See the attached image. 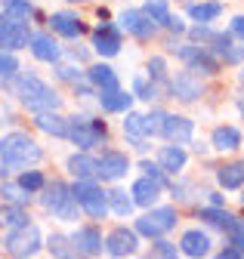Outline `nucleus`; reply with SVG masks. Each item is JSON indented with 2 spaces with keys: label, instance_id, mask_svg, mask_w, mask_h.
Segmentation results:
<instances>
[{
  "label": "nucleus",
  "instance_id": "21",
  "mask_svg": "<svg viewBox=\"0 0 244 259\" xmlns=\"http://www.w3.org/2000/svg\"><path fill=\"white\" fill-rule=\"evenodd\" d=\"M210 244L213 241H210V235L204 229H186L182 238H179V253L182 256H192V259H201V256H207L213 250Z\"/></svg>",
  "mask_w": 244,
  "mask_h": 259
},
{
  "label": "nucleus",
  "instance_id": "42",
  "mask_svg": "<svg viewBox=\"0 0 244 259\" xmlns=\"http://www.w3.org/2000/svg\"><path fill=\"white\" fill-rule=\"evenodd\" d=\"M53 65H56V77H59V80H65V83H77V80L87 77V71L74 68V65H59V62H53Z\"/></svg>",
  "mask_w": 244,
  "mask_h": 259
},
{
  "label": "nucleus",
  "instance_id": "51",
  "mask_svg": "<svg viewBox=\"0 0 244 259\" xmlns=\"http://www.w3.org/2000/svg\"><path fill=\"white\" fill-rule=\"evenodd\" d=\"M65 4H90V0H65Z\"/></svg>",
  "mask_w": 244,
  "mask_h": 259
},
{
  "label": "nucleus",
  "instance_id": "6",
  "mask_svg": "<svg viewBox=\"0 0 244 259\" xmlns=\"http://www.w3.org/2000/svg\"><path fill=\"white\" fill-rule=\"evenodd\" d=\"M4 247L10 256H19V259H28V256H37L40 253V247H44V235H40V229L34 222H22V225H16V229H10L7 235H4Z\"/></svg>",
  "mask_w": 244,
  "mask_h": 259
},
{
  "label": "nucleus",
  "instance_id": "16",
  "mask_svg": "<svg viewBox=\"0 0 244 259\" xmlns=\"http://www.w3.org/2000/svg\"><path fill=\"white\" fill-rule=\"evenodd\" d=\"M47 22H50V28H53V34L65 37V40H77L84 31H87L84 22H80V16L71 13V10H59V13H53Z\"/></svg>",
  "mask_w": 244,
  "mask_h": 259
},
{
  "label": "nucleus",
  "instance_id": "4",
  "mask_svg": "<svg viewBox=\"0 0 244 259\" xmlns=\"http://www.w3.org/2000/svg\"><path fill=\"white\" fill-rule=\"evenodd\" d=\"M68 126H65V139L71 145H77L80 151H93L96 145H102L108 139V123L102 117H90V114H74V117H65Z\"/></svg>",
  "mask_w": 244,
  "mask_h": 259
},
{
  "label": "nucleus",
  "instance_id": "26",
  "mask_svg": "<svg viewBox=\"0 0 244 259\" xmlns=\"http://www.w3.org/2000/svg\"><path fill=\"white\" fill-rule=\"evenodd\" d=\"M87 80L93 83L96 90H114V87H120V80H117L114 68H111V65H105V62L90 65V68H87Z\"/></svg>",
  "mask_w": 244,
  "mask_h": 259
},
{
  "label": "nucleus",
  "instance_id": "34",
  "mask_svg": "<svg viewBox=\"0 0 244 259\" xmlns=\"http://www.w3.org/2000/svg\"><path fill=\"white\" fill-rule=\"evenodd\" d=\"M47 250L53 256H77L74 253V244H71V235H62V232H53L47 238Z\"/></svg>",
  "mask_w": 244,
  "mask_h": 259
},
{
  "label": "nucleus",
  "instance_id": "36",
  "mask_svg": "<svg viewBox=\"0 0 244 259\" xmlns=\"http://www.w3.org/2000/svg\"><path fill=\"white\" fill-rule=\"evenodd\" d=\"M142 13H145L151 22H158V28H164V22L170 19V7H167V0H145V4H142Z\"/></svg>",
  "mask_w": 244,
  "mask_h": 259
},
{
  "label": "nucleus",
  "instance_id": "17",
  "mask_svg": "<svg viewBox=\"0 0 244 259\" xmlns=\"http://www.w3.org/2000/svg\"><path fill=\"white\" fill-rule=\"evenodd\" d=\"M161 191H164V185H161L158 179H151V176H145V173H142V176L133 182V188H130V198H133V204H136V207L148 210V207H155V204H158Z\"/></svg>",
  "mask_w": 244,
  "mask_h": 259
},
{
  "label": "nucleus",
  "instance_id": "39",
  "mask_svg": "<svg viewBox=\"0 0 244 259\" xmlns=\"http://www.w3.org/2000/svg\"><path fill=\"white\" fill-rule=\"evenodd\" d=\"M164 114H167V111H161V108H151L148 114H142V120H145V136H148V139H151V136H161Z\"/></svg>",
  "mask_w": 244,
  "mask_h": 259
},
{
  "label": "nucleus",
  "instance_id": "41",
  "mask_svg": "<svg viewBox=\"0 0 244 259\" xmlns=\"http://www.w3.org/2000/svg\"><path fill=\"white\" fill-rule=\"evenodd\" d=\"M151 241H155V244H151V256H164V259H176V253H179V247L173 244V241H167L164 235L161 238H151Z\"/></svg>",
  "mask_w": 244,
  "mask_h": 259
},
{
  "label": "nucleus",
  "instance_id": "45",
  "mask_svg": "<svg viewBox=\"0 0 244 259\" xmlns=\"http://www.w3.org/2000/svg\"><path fill=\"white\" fill-rule=\"evenodd\" d=\"M164 28L170 31V34H176V37H179V34H186V28H189V25H186V22H182L179 16H173V13H170V19L164 22Z\"/></svg>",
  "mask_w": 244,
  "mask_h": 259
},
{
  "label": "nucleus",
  "instance_id": "20",
  "mask_svg": "<svg viewBox=\"0 0 244 259\" xmlns=\"http://www.w3.org/2000/svg\"><path fill=\"white\" fill-rule=\"evenodd\" d=\"M96 102H99V108L105 114H124L133 105V93L120 90V87H114V90H96Z\"/></svg>",
  "mask_w": 244,
  "mask_h": 259
},
{
  "label": "nucleus",
  "instance_id": "2",
  "mask_svg": "<svg viewBox=\"0 0 244 259\" xmlns=\"http://www.w3.org/2000/svg\"><path fill=\"white\" fill-rule=\"evenodd\" d=\"M7 83H10V90L16 96V102L22 108H28L31 114L34 111H59V108H62V96H59L47 80H40L37 74H31V71L16 74Z\"/></svg>",
  "mask_w": 244,
  "mask_h": 259
},
{
  "label": "nucleus",
  "instance_id": "46",
  "mask_svg": "<svg viewBox=\"0 0 244 259\" xmlns=\"http://www.w3.org/2000/svg\"><path fill=\"white\" fill-rule=\"evenodd\" d=\"M229 31H232V37L244 40V13H241V16H235V19L229 22Z\"/></svg>",
  "mask_w": 244,
  "mask_h": 259
},
{
  "label": "nucleus",
  "instance_id": "25",
  "mask_svg": "<svg viewBox=\"0 0 244 259\" xmlns=\"http://www.w3.org/2000/svg\"><path fill=\"white\" fill-rule=\"evenodd\" d=\"M217 182L226 191H238L244 188V160H232V164L217 167Z\"/></svg>",
  "mask_w": 244,
  "mask_h": 259
},
{
  "label": "nucleus",
  "instance_id": "14",
  "mask_svg": "<svg viewBox=\"0 0 244 259\" xmlns=\"http://www.w3.org/2000/svg\"><path fill=\"white\" fill-rule=\"evenodd\" d=\"M161 136L167 142H176V145H189L195 139V120L186 114H164Z\"/></svg>",
  "mask_w": 244,
  "mask_h": 259
},
{
  "label": "nucleus",
  "instance_id": "27",
  "mask_svg": "<svg viewBox=\"0 0 244 259\" xmlns=\"http://www.w3.org/2000/svg\"><path fill=\"white\" fill-rule=\"evenodd\" d=\"M186 16L192 22H217L223 16V4L220 0H201V4H189L186 7Z\"/></svg>",
  "mask_w": 244,
  "mask_h": 259
},
{
  "label": "nucleus",
  "instance_id": "10",
  "mask_svg": "<svg viewBox=\"0 0 244 259\" xmlns=\"http://www.w3.org/2000/svg\"><path fill=\"white\" fill-rule=\"evenodd\" d=\"M120 31H127L130 37L148 44L151 37H158V22H151L142 10H124L120 13Z\"/></svg>",
  "mask_w": 244,
  "mask_h": 259
},
{
  "label": "nucleus",
  "instance_id": "37",
  "mask_svg": "<svg viewBox=\"0 0 244 259\" xmlns=\"http://www.w3.org/2000/svg\"><path fill=\"white\" fill-rule=\"evenodd\" d=\"M44 182H47V176H44L40 170H34V167L22 170V176H19V185H22L25 191H31V194H37V191L44 188Z\"/></svg>",
  "mask_w": 244,
  "mask_h": 259
},
{
  "label": "nucleus",
  "instance_id": "40",
  "mask_svg": "<svg viewBox=\"0 0 244 259\" xmlns=\"http://www.w3.org/2000/svg\"><path fill=\"white\" fill-rule=\"evenodd\" d=\"M16 74H19V59H16V53L0 50V80H10Z\"/></svg>",
  "mask_w": 244,
  "mask_h": 259
},
{
  "label": "nucleus",
  "instance_id": "53",
  "mask_svg": "<svg viewBox=\"0 0 244 259\" xmlns=\"http://www.w3.org/2000/svg\"><path fill=\"white\" fill-rule=\"evenodd\" d=\"M241 204H244V194H241Z\"/></svg>",
  "mask_w": 244,
  "mask_h": 259
},
{
  "label": "nucleus",
  "instance_id": "23",
  "mask_svg": "<svg viewBox=\"0 0 244 259\" xmlns=\"http://www.w3.org/2000/svg\"><path fill=\"white\" fill-rule=\"evenodd\" d=\"M34 126L47 136H56V139H65V126L68 120L59 114V111H34Z\"/></svg>",
  "mask_w": 244,
  "mask_h": 259
},
{
  "label": "nucleus",
  "instance_id": "19",
  "mask_svg": "<svg viewBox=\"0 0 244 259\" xmlns=\"http://www.w3.org/2000/svg\"><path fill=\"white\" fill-rule=\"evenodd\" d=\"M158 164H161V170L167 176H179L189 164V151L182 145H176V142H167V145L158 148Z\"/></svg>",
  "mask_w": 244,
  "mask_h": 259
},
{
  "label": "nucleus",
  "instance_id": "31",
  "mask_svg": "<svg viewBox=\"0 0 244 259\" xmlns=\"http://www.w3.org/2000/svg\"><path fill=\"white\" fill-rule=\"evenodd\" d=\"M133 99H142V102H158L161 99V87L148 77H133Z\"/></svg>",
  "mask_w": 244,
  "mask_h": 259
},
{
  "label": "nucleus",
  "instance_id": "32",
  "mask_svg": "<svg viewBox=\"0 0 244 259\" xmlns=\"http://www.w3.org/2000/svg\"><path fill=\"white\" fill-rule=\"evenodd\" d=\"M28 222V213L25 207H16V204H0V229H16V225Z\"/></svg>",
  "mask_w": 244,
  "mask_h": 259
},
{
  "label": "nucleus",
  "instance_id": "43",
  "mask_svg": "<svg viewBox=\"0 0 244 259\" xmlns=\"http://www.w3.org/2000/svg\"><path fill=\"white\" fill-rule=\"evenodd\" d=\"M139 170H142L145 176H151V179H158L164 188L170 185V182H167V173L161 170V164H158V160H139Z\"/></svg>",
  "mask_w": 244,
  "mask_h": 259
},
{
  "label": "nucleus",
  "instance_id": "11",
  "mask_svg": "<svg viewBox=\"0 0 244 259\" xmlns=\"http://www.w3.org/2000/svg\"><path fill=\"white\" fill-rule=\"evenodd\" d=\"M120 47H124V31H120V25L99 22V28L93 31V50H96V56L111 59V56L120 53Z\"/></svg>",
  "mask_w": 244,
  "mask_h": 259
},
{
  "label": "nucleus",
  "instance_id": "35",
  "mask_svg": "<svg viewBox=\"0 0 244 259\" xmlns=\"http://www.w3.org/2000/svg\"><path fill=\"white\" fill-rule=\"evenodd\" d=\"M145 71H148V80H155L158 87H167L170 77H167V59L164 56H151L145 62Z\"/></svg>",
  "mask_w": 244,
  "mask_h": 259
},
{
  "label": "nucleus",
  "instance_id": "50",
  "mask_svg": "<svg viewBox=\"0 0 244 259\" xmlns=\"http://www.w3.org/2000/svg\"><path fill=\"white\" fill-rule=\"evenodd\" d=\"M235 105H238V114L244 117V90H238V96H235Z\"/></svg>",
  "mask_w": 244,
  "mask_h": 259
},
{
  "label": "nucleus",
  "instance_id": "44",
  "mask_svg": "<svg viewBox=\"0 0 244 259\" xmlns=\"http://www.w3.org/2000/svg\"><path fill=\"white\" fill-rule=\"evenodd\" d=\"M226 235H229V241L244 253V219H241V216H235V222L229 225V232H226Z\"/></svg>",
  "mask_w": 244,
  "mask_h": 259
},
{
  "label": "nucleus",
  "instance_id": "33",
  "mask_svg": "<svg viewBox=\"0 0 244 259\" xmlns=\"http://www.w3.org/2000/svg\"><path fill=\"white\" fill-rule=\"evenodd\" d=\"M124 136H127L130 142L148 139V136H145V120H142L139 111H124Z\"/></svg>",
  "mask_w": 244,
  "mask_h": 259
},
{
  "label": "nucleus",
  "instance_id": "29",
  "mask_svg": "<svg viewBox=\"0 0 244 259\" xmlns=\"http://www.w3.org/2000/svg\"><path fill=\"white\" fill-rule=\"evenodd\" d=\"M0 198H4L7 204H16V207H28L34 194H31V191H25V188L19 185V179L13 182V179L4 176V182H0Z\"/></svg>",
  "mask_w": 244,
  "mask_h": 259
},
{
  "label": "nucleus",
  "instance_id": "9",
  "mask_svg": "<svg viewBox=\"0 0 244 259\" xmlns=\"http://www.w3.org/2000/svg\"><path fill=\"white\" fill-rule=\"evenodd\" d=\"M130 173V157L124 151H114V148H105L99 157H96V179L99 182H120Z\"/></svg>",
  "mask_w": 244,
  "mask_h": 259
},
{
  "label": "nucleus",
  "instance_id": "28",
  "mask_svg": "<svg viewBox=\"0 0 244 259\" xmlns=\"http://www.w3.org/2000/svg\"><path fill=\"white\" fill-rule=\"evenodd\" d=\"M198 219L204 222V225H210V229H223V232H229V225L235 222V216L226 210V207H201L198 210Z\"/></svg>",
  "mask_w": 244,
  "mask_h": 259
},
{
  "label": "nucleus",
  "instance_id": "12",
  "mask_svg": "<svg viewBox=\"0 0 244 259\" xmlns=\"http://www.w3.org/2000/svg\"><path fill=\"white\" fill-rule=\"evenodd\" d=\"M167 93H170V99H179V102H195L204 96V83L198 74H192L189 68L186 71H179L176 77H170L167 83Z\"/></svg>",
  "mask_w": 244,
  "mask_h": 259
},
{
  "label": "nucleus",
  "instance_id": "22",
  "mask_svg": "<svg viewBox=\"0 0 244 259\" xmlns=\"http://www.w3.org/2000/svg\"><path fill=\"white\" fill-rule=\"evenodd\" d=\"M210 148H213V151H238V148H241V133H238V126H232V123L213 126V133H210Z\"/></svg>",
  "mask_w": 244,
  "mask_h": 259
},
{
  "label": "nucleus",
  "instance_id": "13",
  "mask_svg": "<svg viewBox=\"0 0 244 259\" xmlns=\"http://www.w3.org/2000/svg\"><path fill=\"white\" fill-rule=\"evenodd\" d=\"M139 250V235L136 229H127V225H117L105 235V253L108 256H133Z\"/></svg>",
  "mask_w": 244,
  "mask_h": 259
},
{
  "label": "nucleus",
  "instance_id": "5",
  "mask_svg": "<svg viewBox=\"0 0 244 259\" xmlns=\"http://www.w3.org/2000/svg\"><path fill=\"white\" fill-rule=\"evenodd\" d=\"M71 194L77 207L90 216V219H105L108 216V201H105V191L99 185L96 176H87V179H74L71 182Z\"/></svg>",
  "mask_w": 244,
  "mask_h": 259
},
{
  "label": "nucleus",
  "instance_id": "18",
  "mask_svg": "<svg viewBox=\"0 0 244 259\" xmlns=\"http://www.w3.org/2000/svg\"><path fill=\"white\" fill-rule=\"evenodd\" d=\"M28 50H31V56L37 62H59L62 59V47H59V40L50 34V31H37V34H31V40H28Z\"/></svg>",
  "mask_w": 244,
  "mask_h": 259
},
{
  "label": "nucleus",
  "instance_id": "30",
  "mask_svg": "<svg viewBox=\"0 0 244 259\" xmlns=\"http://www.w3.org/2000/svg\"><path fill=\"white\" fill-rule=\"evenodd\" d=\"M105 201H108V213L120 216V219H127L133 213V198H127V191H120V188H108L105 191Z\"/></svg>",
  "mask_w": 244,
  "mask_h": 259
},
{
  "label": "nucleus",
  "instance_id": "1",
  "mask_svg": "<svg viewBox=\"0 0 244 259\" xmlns=\"http://www.w3.org/2000/svg\"><path fill=\"white\" fill-rule=\"evenodd\" d=\"M40 160H44V148L37 145L34 136L22 133V130H13V133L0 136V176L37 167Z\"/></svg>",
  "mask_w": 244,
  "mask_h": 259
},
{
  "label": "nucleus",
  "instance_id": "47",
  "mask_svg": "<svg viewBox=\"0 0 244 259\" xmlns=\"http://www.w3.org/2000/svg\"><path fill=\"white\" fill-rule=\"evenodd\" d=\"M235 256H244V253H241V250H238V247H235V244L229 241V244H226V247L220 250V259H235Z\"/></svg>",
  "mask_w": 244,
  "mask_h": 259
},
{
  "label": "nucleus",
  "instance_id": "8",
  "mask_svg": "<svg viewBox=\"0 0 244 259\" xmlns=\"http://www.w3.org/2000/svg\"><path fill=\"white\" fill-rule=\"evenodd\" d=\"M31 40V28H28V19L10 16V13H0V50L7 53H19L28 47Z\"/></svg>",
  "mask_w": 244,
  "mask_h": 259
},
{
  "label": "nucleus",
  "instance_id": "15",
  "mask_svg": "<svg viewBox=\"0 0 244 259\" xmlns=\"http://www.w3.org/2000/svg\"><path fill=\"white\" fill-rule=\"evenodd\" d=\"M74 253L77 256H99L105 250V238L99 232V225H80V229L71 235Z\"/></svg>",
  "mask_w": 244,
  "mask_h": 259
},
{
  "label": "nucleus",
  "instance_id": "48",
  "mask_svg": "<svg viewBox=\"0 0 244 259\" xmlns=\"http://www.w3.org/2000/svg\"><path fill=\"white\" fill-rule=\"evenodd\" d=\"M207 198H210V204H213V207H223V204H226V198H223L220 191H207Z\"/></svg>",
  "mask_w": 244,
  "mask_h": 259
},
{
  "label": "nucleus",
  "instance_id": "49",
  "mask_svg": "<svg viewBox=\"0 0 244 259\" xmlns=\"http://www.w3.org/2000/svg\"><path fill=\"white\" fill-rule=\"evenodd\" d=\"M189 145H192V151H195V154H207V151H210V145H207V142H195V139H192Z\"/></svg>",
  "mask_w": 244,
  "mask_h": 259
},
{
  "label": "nucleus",
  "instance_id": "24",
  "mask_svg": "<svg viewBox=\"0 0 244 259\" xmlns=\"http://www.w3.org/2000/svg\"><path fill=\"white\" fill-rule=\"evenodd\" d=\"M65 170L74 176V179H87V176H96V154L90 151H74L68 160H65Z\"/></svg>",
  "mask_w": 244,
  "mask_h": 259
},
{
  "label": "nucleus",
  "instance_id": "3",
  "mask_svg": "<svg viewBox=\"0 0 244 259\" xmlns=\"http://www.w3.org/2000/svg\"><path fill=\"white\" fill-rule=\"evenodd\" d=\"M40 194V207L47 213H53V219L59 222H77L80 216V207L74 201V194H71V185H65L62 179H53V182H44V188L37 191Z\"/></svg>",
  "mask_w": 244,
  "mask_h": 259
},
{
  "label": "nucleus",
  "instance_id": "7",
  "mask_svg": "<svg viewBox=\"0 0 244 259\" xmlns=\"http://www.w3.org/2000/svg\"><path fill=\"white\" fill-rule=\"evenodd\" d=\"M176 207H148L136 222H133V229H136V235H142V238H161V235H167V232H173L176 229Z\"/></svg>",
  "mask_w": 244,
  "mask_h": 259
},
{
  "label": "nucleus",
  "instance_id": "52",
  "mask_svg": "<svg viewBox=\"0 0 244 259\" xmlns=\"http://www.w3.org/2000/svg\"><path fill=\"white\" fill-rule=\"evenodd\" d=\"M241 83H244V68H241Z\"/></svg>",
  "mask_w": 244,
  "mask_h": 259
},
{
  "label": "nucleus",
  "instance_id": "38",
  "mask_svg": "<svg viewBox=\"0 0 244 259\" xmlns=\"http://www.w3.org/2000/svg\"><path fill=\"white\" fill-rule=\"evenodd\" d=\"M0 7H4V13L19 16V19H28V16H34V13H37L31 0H0Z\"/></svg>",
  "mask_w": 244,
  "mask_h": 259
}]
</instances>
